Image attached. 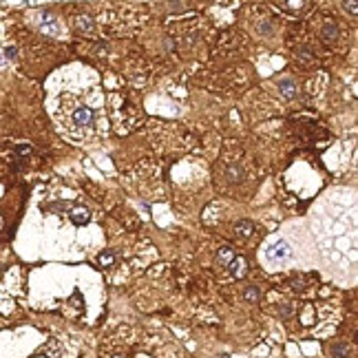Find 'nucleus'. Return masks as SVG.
<instances>
[{
    "label": "nucleus",
    "mask_w": 358,
    "mask_h": 358,
    "mask_svg": "<svg viewBox=\"0 0 358 358\" xmlns=\"http://www.w3.org/2000/svg\"><path fill=\"white\" fill-rule=\"evenodd\" d=\"M321 38H323V42H327V44L336 42V38H338V27H336V22H327V25L323 27Z\"/></svg>",
    "instance_id": "obj_7"
},
{
    "label": "nucleus",
    "mask_w": 358,
    "mask_h": 358,
    "mask_svg": "<svg viewBox=\"0 0 358 358\" xmlns=\"http://www.w3.org/2000/svg\"><path fill=\"white\" fill-rule=\"evenodd\" d=\"M265 254H268V259L272 261V263H283V261L292 259V246L287 241H283V239H278V241H274L272 246L265 250Z\"/></svg>",
    "instance_id": "obj_1"
},
{
    "label": "nucleus",
    "mask_w": 358,
    "mask_h": 358,
    "mask_svg": "<svg viewBox=\"0 0 358 358\" xmlns=\"http://www.w3.org/2000/svg\"><path fill=\"white\" fill-rule=\"evenodd\" d=\"M234 232H237L241 239H248V237H252V234H254V223H252V221H248V219H241V221H237V223H234Z\"/></svg>",
    "instance_id": "obj_6"
},
{
    "label": "nucleus",
    "mask_w": 358,
    "mask_h": 358,
    "mask_svg": "<svg viewBox=\"0 0 358 358\" xmlns=\"http://www.w3.org/2000/svg\"><path fill=\"white\" fill-rule=\"evenodd\" d=\"M232 259H234V252H232V248H230V246H223V248H219V250H217V261H219V263L228 265Z\"/></svg>",
    "instance_id": "obj_8"
},
{
    "label": "nucleus",
    "mask_w": 358,
    "mask_h": 358,
    "mask_svg": "<svg viewBox=\"0 0 358 358\" xmlns=\"http://www.w3.org/2000/svg\"><path fill=\"white\" fill-rule=\"evenodd\" d=\"M97 263L104 265V268H109V265L115 263V254H113V252H102V254L97 256Z\"/></svg>",
    "instance_id": "obj_11"
},
{
    "label": "nucleus",
    "mask_w": 358,
    "mask_h": 358,
    "mask_svg": "<svg viewBox=\"0 0 358 358\" xmlns=\"http://www.w3.org/2000/svg\"><path fill=\"white\" fill-rule=\"evenodd\" d=\"M2 223H4V221H2V217H0V228H2Z\"/></svg>",
    "instance_id": "obj_19"
},
{
    "label": "nucleus",
    "mask_w": 358,
    "mask_h": 358,
    "mask_svg": "<svg viewBox=\"0 0 358 358\" xmlns=\"http://www.w3.org/2000/svg\"><path fill=\"white\" fill-rule=\"evenodd\" d=\"M18 153H20V155H29L31 153V146L29 144H20V146H18Z\"/></svg>",
    "instance_id": "obj_16"
},
{
    "label": "nucleus",
    "mask_w": 358,
    "mask_h": 358,
    "mask_svg": "<svg viewBox=\"0 0 358 358\" xmlns=\"http://www.w3.org/2000/svg\"><path fill=\"white\" fill-rule=\"evenodd\" d=\"M78 29L80 31H93V20L91 18H86V16L78 18Z\"/></svg>",
    "instance_id": "obj_12"
},
{
    "label": "nucleus",
    "mask_w": 358,
    "mask_h": 358,
    "mask_svg": "<svg viewBox=\"0 0 358 358\" xmlns=\"http://www.w3.org/2000/svg\"><path fill=\"white\" fill-rule=\"evenodd\" d=\"M259 296H261V292H259V287H254V285H248L246 290H243V301H246V303H256Z\"/></svg>",
    "instance_id": "obj_10"
},
{
    "label": "nucleus",
    "mask_w": 358,
    "mask_h": 358,
    "mask_svg": "<svg viewBox=\"0 0 358 358\" xmlns=\"http://www.w3.org/2000/svg\"><path fill=\"white\" fill-rule=\"evenodd\" d=\"M312 318H314V309L307 305V307L303 309V314H301V321H303L305 325H309V323H312Z\"/></svg>",
    "instance_id": "obj_14"
},
{
    "label": "nucleus",
    "mask_w": 358,
    "mask_h": 358,
    "mask_svg": "<svg viewBox=\"0 0 358 358\" xmlns=\"http://www.w3.org/2000/svg\"><path fill=\"white\" fill-rule=\"evenodd\" d=\"M88 219H91V212H88L84 206H75L73 210H71V221H73L75 225L88 223Z\"/></svg>",
    "instance_id": "obj_5"
},
{
    "label": "nucleus",
    "mask_w": 358,
    "mask_h": 358,
    "mask_svg": "<svg viewBox=\"0 0 358 358\" xmlns=\"http://www.w3.org/2000/svg\"><path fill=\"white\" fill-rule=\"evenodd\" d=\"M331 354H334V358H345L347 347H345V345H334V347H331Z\"/></svg>",
    "instance_id": "obj_15"
},
{
    "label": "nucleus",
    "mask_w": 358,
    "mask_h": 358,
    "mask_svg": "<svg viewBox=\"0 0 358 358\" xmlns=\"http://www.w3.org/2000/svg\"><path fill=\"white\" fill-rule=\"evenodd\" d=\"M343 7H345V11H349V16H352V18H356V13H358L356 0H345V2H343Z\"/></svg>",
    "instance_id": "obj_13"
},
{
    "label": "nucleus",
    "mask_w": 358,
    "mask_h": 358,
    "mask_svg": "<svg viewBox=\"0 0 358 358\" xmlns=\"http://www.w3.org/2000/svg\"><path fill=\"white\" fill-rule=\"evenodd\" d=\"M243 168L239 166V164H230V166H225V170H223V179L228 181V184H239V181L243 179Z\"/></svg>",
    "instance_id": "obj_4"
},
{
    "label": "nucleus",
    "mask_w": 358,
    "mask_h": 358,
    "mask_svg": "<svg viewBox=\"0 0 358 358\" xmlns=\"http://www.w3.org/2000/svg\"><path fill=\"white\" fill-rule=\"evenodd\" d=\"M228 270H230V274H232L234 278H243L248 274V261H246V256H234V259L228 263Z\"/></svg>",
    "instance_id": "obj_3"
},
{
    "label": "nucleus",
    "mask_w": 358,
    "mask_h": 358,
    "mask_svg": "<svg viewBox=\"0 0 358 358\" xmlns=\"http://www.w3.org/2000/svg\"><path fill=\"white\" fill-rule=\"evenodd\" d=\"M278 88H281V93L285 97H294L296 95V84L292 82V80H281V82H278Z\"/></svg>",
    "instance_id": "obj_9"
},
{
    "label": "nucleus",
    "mask_w": 358,
    "mask_h": 358,
    "mask_svg": "<svg viewBox=\"0 0 358 358\" xmlns=\"http://www.w3.org/2000/svg\"><path fill=\"white\" fill-rule=\"evenodd\" d=\"M31 358H49V356H44V354H35V356H31Z\"/></svg>",
    "instance_id": "obj_17"
},
{
    "label": "nucleus",
    "mask_w": 358,
    "mask_h": 358,
    "mask_svg": "<svg viewBox=\"0 0 358 358\" xmlns=\"http://www.w3.org/2000/svg\"><path fill=\"white\" fill-rule=\"evenodd\" d=\"M110 358H126V356H122V354H115V356H110Z\"/></svg>",
    "instance_id": "obj_18"
},
{
    "label": "nucleus",
    "mask_w": 358,
    "mask_h": 358,
    "mask_svg": "<svg viewBox=\"0 0 358 358\" xmlns=\"http://www.w3.org/2000/svg\"><path fill=\"white\" fill-rule=\"evenodd\" d=\"M93 119H95V113H93L91 106L86 104H80L75 106L73 110H71V122H73V126H80V128H86L93 124Z\"/></svg>",
    "instance_id": "obj_2"
},
{
    "label": "nucleus",
    "mask_w": 358,
    "mask_h": 358,
    "mask_svg": "<svg viewBox=\"0 0 358 358\" xmlns=\"http://www.w3.org/2000/svg\"><path fill=\"white\" fill-rule=\"evenodd\" d=\"M0 193H2V186H0Z\"/></svg>",
    "instance_id": "obj_20"
}]
</instances>
